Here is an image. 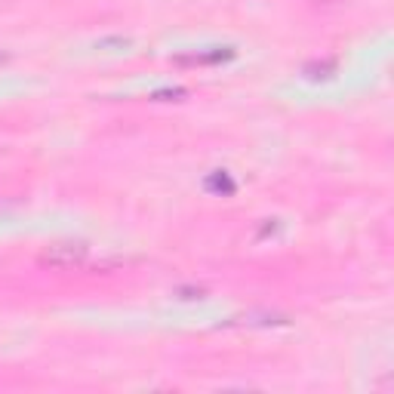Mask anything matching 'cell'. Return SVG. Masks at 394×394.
<instances>
[{"instance_id": "obj_1", "label": "cell", "mask_w": 394, "mask_h": 394, "mask_svg": "<svg viewBox=\"0 0 394 394\" xmlns=\"http://www.w3.org/2000/svg\"><path fill=\"white\" fill-rule=\"evenodd\" d=\"M87 256L90 249L83 243H56L40 256V262L49 265V268H81L87 262Z\"/></svg>"}]
</instances>
